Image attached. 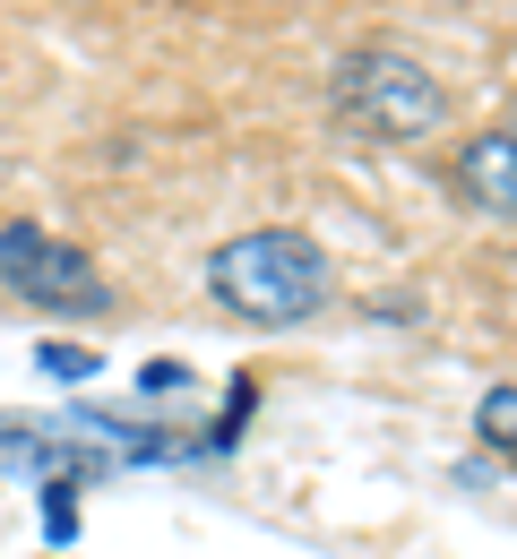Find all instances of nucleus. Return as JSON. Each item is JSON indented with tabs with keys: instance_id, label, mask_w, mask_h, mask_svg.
I'll return each instance as SVG.
<instances>
[{
	"instance_id": "nucleus-6",
	"label": "nucleus",
	"mask_w": 517,
	"mask_h": 559,
	"mask_svg": "<svg viewBox=\"0 0 517 559\" xmlns=\"http://www.w3.org/2000/svg\"><path fill=\"white\" fill-rule=\"evenodd\" d=\"M44 534H52V543H78V499H70V483H44Z\"/></svg>"
},
{
	"instance_id": "nucleus-2",
	"label": "nucleus",
	"mask_w": 517,
	"mask_h": 559,
	"mask_svg": "<svg viewBox=\"0 0 517 559\" xmlns=\"http://www.w3.org/2000/svg\"><path fill=\"white\" fill-rule=\"evenodd\" d=\"M328 104H337V121L371 146H414L448 121V86L423 70L414 52H397V44H354V52L328 70Z\"/></svg>"
},
{
	"instance_id": "nucleus-1",
	"label": "nucleus",
	"mask_w": 517,
	"mask_h": 559,
	"mask_svg": "<svg viewBox=\"0 0 517 559\" xmlns=\"http://www.w3.org/2000/svg\"><path fill=\"white\" fill-rule=\"evenodd\" d=\"M208 293L242 328H302V319H319L337 301V267H328V250L310 233L259 224V233H233L208 259Z\"/></svg>"
},
{
	"instance_id": "nucleus-4",
	"label": "nucleus",
	"mask_w": 517,
	"mask_h": 559,
	"mask_svg": "<svg viewBox=\"0 0 517 559\" xmlns=\"http://www.w3.org/2000/svg\"><path fill=\"white\" fill-rule=\"evenodd\" d=\"M457 190L474 199L483 215H517V139L509 130H474V139L457 146Z\"/></svg>"
},
{
	"instance_id": "nucleus-5",
	"label": "nucleus",
	"mask_w": 517,
	"mask_h": 559,
	"mask_svg": "<svg viewBox=\"0 0 517 559\" xmlns=\"http://www.w3.org/2000/svg\"><path fill=\"white\" fill-rule=\"evenodd\" d=\"M474 421H483L492 448H509V439H517V388H509V379H492V396H483V414H474Z\"/></svg>"
},
{
	"instance_id": "nucleus-3",
	"label": "nucleus",
	"mask_w": 517,
	"mask_h": 559,
	"mask_svg": "<svg viewBox=\"0 0 517 559\" xmlns=\"http://www.w3.org/2000/svg\"><path fill=\"white\" fill-rule=\"evenodd\" d=\"M0 284L17 293V301H35V310H70V319H104L113 310V284H104V267L78 250V241H61L52 224H0Z\"/></svg>"
},
{
	"instance_id": "nucleus-7",
	"label": "nucleus",
	"mask_w": 517,
	"mask_h": 559,
	"mask_svg": "<svg viewBox=\"0 0 517 559\" xmlns=\"http://www.w3.org/2000/svg\"><path fill=\"white\" fill-rule=\"evenodd\" d=\"M35 361H44V379H95V353H78V345H44Z\"/></svg>"
}]
</instances>
